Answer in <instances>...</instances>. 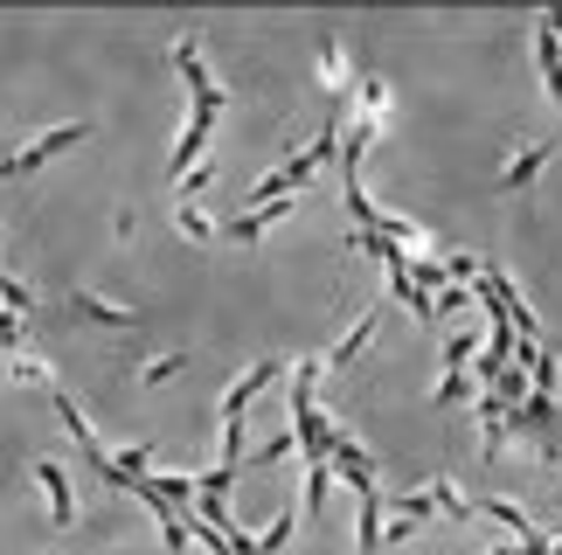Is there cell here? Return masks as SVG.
Returning <instances> with one entry per match:
<instances>
[{"mask_svg":"<svg viewBox=\"0 0 562 555\" xmlns=\"http://www.w3.org/2000/svg\"><path fill=\"white\" fill-rule=\"evenodd\" d=\"M271 382H278V361H257V369L236 375V382H229V396H223V423H244V410L271 389Z\"/></svg>","mask_w":562,"mask_h":555,"instance_id":"obj_4","label":"cell"},{"mask_svg":"<svg viewBox=\"0 0 562 555\" xmlns=\"http://www.w3.org/2000/svg\"><path fill=\"white\" fill-rule=\"evenodd\" d=\"M535 70H542V91L562 104V35L549 29V21L535 29Z\"/></svg>","mask_w":562,"mask_h":555,"instance_id":"obj_7","label":"cell"},{"mask_svg":"<svg viewBox=\"0 0 562 555\" xmlns=\"http://www.w3.org/2000/svg\"><path fill=\"white\" fill-rule=\"evenodd\" d=\"M77 139H91V118H70V125H56V133H35L21 154H8L0 160V181H21V174H35L42 160H56V154H70Z\"/></svg>","mask_w":562,"mask_h":555,"instance_id":"obj_1","label":"cell"},{"mask_svg":"<svg viewBox=\"0 0 562 555\" xmlns=\"http://www.w3.org/2000/svg\"><path fill=\"white\" fill-rule=\"evenodd\" d=\"M0 298H8V313H35V306H42V298L21 285V278H8V271H0Z\"/></svg>","mask_w":562,"mask_h":555,"instance_id":"obj_21","label":"cell"},{"mask_svg":"<svg viewBox=\"0 0 562 555\" xmlns=\"http://www.w3.org/2000/svg\"><path fill=\"white\" fill-rule=\"evenodd\" d=\"M236 473H244V465H215V473H194V486H202V500H223L236 486Z\"/></svg>","mask_w":562,"mask_h":555,"instance_id":"obj_20","label":"cell"},{"mask_svg":"<svg viewBox=\"0 0 562 555\" xmlns=\"http://www.w3.org/2000/svg\"><path fill=\"white\" fill-rule=\"evenodd\" d=\"M63 313H70L77 327H104V333H133V327H139L133 306H112V298H98V292H83V285L63 298Z\"/></svg>","mask_w":562,"mask_h":555,"instance_id":"obj_3","label":"cell"},{"mask_svg":"<svg viewBox=\"0 0 562 555\" xmlns=\"http://www.w3.org/2000/svg\"><path fill=\"white\" fill-rule=\"evenodd\" d=\"M465 396H480V382H465V369H445V382L430 389V403H438V410H451V403H465Z\"/></svg>","mask_w":562,"mask_h":555,"instance_id":"obj_15","label":"cell"},{"mask_svg":"<svg viewBox=\"0 0 562 555\" xmlns=\"http://www.w3.org/2000/svg\"><path fill=\"white\" fill-rule=\"evenodd\" d=\"M549 154H555V146H528V154H514V160L501 167V188H528V181L549 167Z\"/></svg>","mask_w":562,"mask_h":555,"instance_id":"obj_11","label":"cell"},{"mask_svg":"<svg viewBox=\"0 0 562 555\" xmlns=\"http://www.w3.org/2000/svg\"><path fill=\"white\" fill-rule=\"evenodd\" d=\"M292 528H299V514H292V507H285V514H278V521L265 528V535H257V548H250V555H285V542H292Z\"/></svg>","mask_w":562,"mask_h":555,"instance_id":"obj_16","label":"cell"},{"mask_svg":"<svg viewBox=\"0 0 562 555\" xmlns=\"http://www.w3.org/2000/svg\"><path fill=\"white\" fill-rule=\"evenodd\" d=\"M0 354H21V313H0Z\"/></svg>","mask_w":562,"mask_h":555,"instance_id":"obj_23","label":"cell"},{"mask_svg":"<svg viewBox=\"0 0 562 555\" xmlns=\"http://www.w3.org/2000/svg\"><path fill=\"white\" fill-rule=\"evenodd\" d=\"M501 438H507V410H501V396H493V389H480V452L493 458V452H501Z\"/></svg>","mask_w":562,"mask_h":555,"instance_id":"obj_9","label":"cell"},{"mask_svg":"<svg viewBox=\"0 0 562 555\" xmlns=\"http://www.w3.org/2000/svg\"><path fill=\"white\" fill-rule=\"evenodd\" d=\"M188 369V354H160V361H146L139 369V382H167V375H181Z\"/></svg>","mask_w":562,"mask_h":555,"instance_id":"obj_22","label":"cell"},{"mask_svg":"<svg viewBox=\"0 0 562 555\" xmlns=\"http://www.w3.org/2000/svg\"><path fill=\"white\" fill-rule=\"evenodd\" d=\"M209 133H215V118H202V112H194V118H188V133H181V146H175V167H181V181L194 174V160H202Z\"/></svg>","mask_w":562,"mask_h":555,"instance_id":"obj_10","label":"cell"},{"mask_svg":"<svg viewBox=\"0 0 562 555\" xmlns=\"http://www.w3.org/2000/svg\"><path fill=\"white\" fill-rule=\"evenodd\" d=\"M8 375H14V382H29V389H56L49 361H35V354H8Z\"/></svg>","mask_w":562,"mask_h":555,"instance_id":"obj_14","label":"cell"},{"mask_svg":"<svg viewBox=\"0 0 562 555\" xmlns=\"http://www.w3.org/2000/svg\"><path fill=\"white\" fill-rule=\"evenodd\" d=\"M355 118H389V83L382 77H361V112Z\"/></svg>","mask_w":562,"mask_h":555,"instance_id":"obj_18","label":"cell"},{"mask_svg":"<svg viewBox=\"0 0 562 555\" xmlns=\"http://www.w3.org/2000/svg\"><path fill=\"white\" fill-rule=\"evenodd\" d=\"M285 216H292V202H257L250 216H236V223H223V237H229V243H257V237H265L271 223H285Z\"/></svg>","mask_w":562,"mask_h":555,"instance_id":"obj_6","label":"cell"},{"mask_svg":"<svg viewBox=\"0 0 562 555\" xmlns=\"http://www.w3.org/2000/svg\"><path fill=\"white\" fill-rule=\"evenodd\" d=\"M375 327H382V313H361V319H355V333H340V348L327 354V375H348V361L369 348V333H375Z\"/></svg>","mask_w":562,"mask_h":555,"instance_id":"obj_8","label":"cell"},{"mask_svg":"<svg viewBox=\"0 0 562 555\" xmlns=\"http://www.w3.org/2000/svg\"><path fill=\"white\" fill-rule=\"evenodd\" d=\"M486 514H493V521H501V528H507V535H514V542H535V535H542V528H535V521L521 514V507H507V500H486Z\"/></svg>","mask_w":562,"mask_h":555,"instance_id":"obj_13","label":"cell"},{"mask_svg":"<svg viewBox=\"0 0 562 555\" xmlns=\"http://www.w3.org/2000/svg\"><path fill=\"white\" fill-rule=\"evenodd\" d=\"M319 70H327V91L340 98V112H348V83H355V70H348V49H340V42H327V49H319Z\"/></svg>","mask_w":562,"mask_h":555,"instance_id":"obj_12","label":"cell"},{"mask_svg":"<svg viewBox=\"0 0 562 555\" xmlns=\"http://www.w3.org/2000/svg\"><path fill=\"white\" fill-rule=\"evenodd\" d=\"M480 348H486V333H451V340H445V369H465Z\"/></svg>","mask_w":562,"mask_h":555,"instance_id":"obj_19","label":"cell"},{"mask_svg":"<svg viewBox=\"0 0 562 555\" xmlns=\"http://www.w3.org/2000/svg\"><path fill=\"white\" fill-rule=\"evenodd\" d=\"M175 223H181V237H194V243H215V237H223V223H209L194 202H181V216H175Z\"/></svg>","mask_w":562,"mask_h":555,"instance_id":"obj_17","label":"cell"},{"mask_svg":"<svg viewBox=\"0 0 562 555\" xmlns=\"http://www.w3.org/2000/svg\"><path fill=\"white\" fill-rule=\"evenodd\" d=\"M35 486L49 494V521H56V528H70V521H77V500H70V479H63V465H56V458H35Z\"/></svg>","mask_w":562,"mask_h":555,"instance_id":"obj_5","label":"cell"},{"mask_svg":"<svg viewBox=\"0 0 562 555\" xmlns=\"http://www.w3.org/2000/svg\"><path fill=\"white\" fill-rule=\"evenodd\" d=\"M175 70L188 77V91H194V112H202V118H215V112L229 104V91H223V83H215V77L202 70V42H194V35H181V42H175Z\"/></svg>","mask_w":562,"mask_h":555,"instance_id":"obj_2","label":"cell"}]
</instances>
